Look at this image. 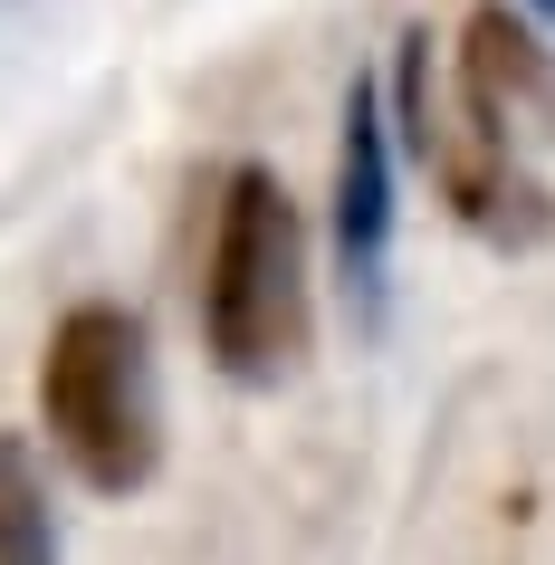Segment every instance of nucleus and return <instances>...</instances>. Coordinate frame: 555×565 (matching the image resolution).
Segmentation results:
<instances>
[{"label":"nucleus","instance_id":"nucleus-1","mask_svg":"<svg viewBox=\"0 0 555 565\" xmlns=\"http://www.w3.org/2000/svg\"><path fill=\"white\" fill-rule=\"evenodd\" d=\"M202 335L211 364L239 384H278L307 355V221L268 163H239L221 182L202 249Z\"/></svg>","mask_w":555,"mask_h":565},{"label":"nucleus","instance_id":"nucleus-2","mask_svg":"<svg viewBox=\"0 0 555 565\" xmlns=\"http://www.w3.org/2000/svg\"><path fill=\"white\" fill-rule=\"evenodd\" d=\"M39 413L49 441L87 489H145L163 460V393H153V345L135 307H67L39 364Z\"/></svg>","mask_w":555,"mask_h":565},{"label":"nucleus","instance_id":"nucleus-3","mask_svg":"<svg viewBox=\"0 0 555 565\" xmlns=\"http://www.w3.org/2000/svg\"><path fill=\"white\" fill-rule=\"evenodd\" d=\"M393 96H403V145L440 173V192H450V211H460L469 231H489L498 249L546 239L555 211H546V192H536V173H526L517 145H508V135L460 96V77H440V67H431V30L403 39Z\"/></svg>","mask_w":555,"mask_h":565},{"label":"nucleus","instance_id":"nucleus-4","mask_svg":"<svg viewBox=\"0 0 555 565\" xmlns=\"http://www.w3.org/2000/svg\"><path fill=\"white\" fill-rule=\"evenodd\" d=\"M460 96L517 145V135H555V58L508 0L469 10V49H460Z\"/></svg>","mask_w":555,"mask_h":565},{"label":"nucleus","instance_id":"nucleus-5","mask_svg":"<svg viewBox=\"0 0 555 565\" xmlns=\"http://www.w3.org/2000/svg\"><path fill=\"white\" fill-rule=\"evenodd\" d=\"M383 249H393V125H383V96L354 77L345 145H335V259H345V278L374 288Z\"/></svg>","mask_w":555,"mask_h":565},{"label":"nucleus","instance_id":"nucleus-6","mask_svg":"<svg viewBox=\"0 0 555 565\" xmlns=\"http://www.w3.org/2000/svg\"><path fill=\"white\" fill-rule=\"evenodd\" d=\"M58 527H49V499H39V460L20 431H0V556H49Z\"/></svg>","mask_w":555,"mask_h":565},{"label":"nucleus","instance_id":"nucleus-7","mask_svg":"<svg viewBox=\"0 0 555 565\" xmlns=\"http://www.w3.org/2000/svg\"><path fill=\"white\" fill-rule=\"evenodd\" d=\"M536 10H555V0H536Z\"/></svg>","mask_w":555,"mask_h":565}]
</instances>
